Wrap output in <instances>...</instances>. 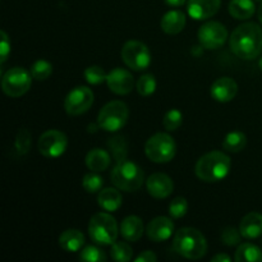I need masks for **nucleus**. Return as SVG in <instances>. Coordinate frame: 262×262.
I'll return each mask as SVG.
<instances>
[{
  "label": "nucleus",
  "mask_w": 262,
  "mask_h": 262,
  "mask_svg": "<svg viewBox=\"0 0 262 262\" xmlns=\"http://www.w3.org/2000/svg\"><path fill=\"white\" fill-rule=\"evenodd\" d=\"M59 245L66 252H78L84 245V235L78 229H68L59 237Z\"/></svg>",
  "instance_id": "4be33fe9"
},
{
  "label": "nucleus",
  "mask_w": 262,
  "mask_h": 262,
  "mask_svg": "<svg viewBox=\"0 0 262 262\" xmlns=\"http://www.w3.org/2000/svg\"><path fill=\"white\" fill-rule=\"evenodd\" d=\"M146 156L151 161L158 164L169 163L174 159L177 152L176 141L170 135L164 132L155 133L151 136L145 145Z\"/></svg>",
  "instance_id": "0eeeda50"
},
{
  "label": "nucleus",
  "mask_w": 262,
  "mask_h": 262,
  "mask_svg": "<svg viewBox=\"0 0 262 262\" xmlns=\"http://www.w3.org/2000/svg\"><path fill=\"white\" fill-rule=\"evenodd\" d=\"M256 2H261L262 3V0H256Z\"/></svg>",
  "instance_id": "c03bdc74"
},
{
  "label": "nucleus",
  "mask_w": 262,
  "mask_h": 262,
  "mask_svg": "<svg viewBox=\"0 0 262 262\" xmlns=\"http://www.w3.org/2000/svg\"><path fill=\"white\" fill-rule=\"evenodd\" d=\"M241 238H242V234H241L239 230H237L235 228H232V227L225 228L222 233L223 243L227 246H229V247L239 245Z\"/></svg>",
  "instance_id": "e433bc0d"
},
{
  "label": "nucleus",
  "mask_w": 262,
  "mask_h": 262,
  "mask_svg": "<svg viewBox=\"0 0 262 262\" xmlns=\"http://www.w3.org/2000/svg\"><path fill=\"white\" fill-rule=\"evenodd\" d=\"M147 237L152 242L160 243L164 241H168L174 233V223L171 222L170 217L158 216L148 223L146 228Z\"/></svg>",
  "instance_id": "dca6fc26"
},
{
  "label": "nucleus",
  "mask_w": 262,
  "mask_h": 262,
  "mask_svg": "<svg viewBox=\"0 0 262 262\" xmlns=\"http://www.w3.org/2000/svg\"><path fill=\"white\" fill-rule=\"evenodd\" d=\"M119 230L122 237L127 242H137L142 237L143 232H145V227H143V222L141 220V217L136 216V215H130V216H127L123 220Z\"/></svg>",
  "instance_id": "6ab92c4d"
},
{
  "label": "nucleus",
  "mask_w": 262,
  "mask_h": 262,
  "mask_svg": "<svg viewBox=\"0 0 262 262\" xmlns=\"http://www.w3.org/2000/svg\"><path fill=\"white\" fill-rule=\"evenodd\" d=\"M229 46L238 58L245 60L256 59L262 53V28L253 22L238 26L230 35Z\"/></svg>",
  "instance_id": "f257e3e1"
},
{
  "label": "nucleus",
  "mask_w": 262,
  "mask_h": 262,
  "mask_svg": "<svg viewBox=\"0 0 262 262\" xmlns=\"http://www.w3.org/2000/svg\"><path fill=\"white\" fill-rule=\"evenodd\" d=\"M107 146H109V148L112 150L113 156H114L117 161L127 158L128 143L123 136H117V137L110 138L109 142H107Z\"/></svg>",
  "instance_id": "c85d7f7f"
},
{
  "label": "nucleus",
  "mask_w": 262,
  "mask_h": 262,
  "mask_svg": "<svg viewBox=\"0 0 262 262\" xmlns=\"http://www.w3.org/2000/svg\"><path fill=\"white\" fill-rule=\"evenodd\" d=\"M156 79L152 74H143L136 82V89L141 96H150L156 91Z\"/></svg>",
  "instance_id": "cd10ccee"
},
{
  "label": "nucleus",
  "mask_w": 262,
  "mask_h": 262,
  "mask_svg": "<svg viewBox=\"0 0 262 262\" xmlns=\"http://www.w3.org/2000/svg\"><path fill=\"white\" fill-rule=\"evenodd\" d=\"M31 142H32V136H31L30 130L26 129V128L18 130L14 141V147L19 155H26L30 151Z\"/></svg>",
  "instance_id": "72a5a7b5"
},
{
  "label": "nucleus",
  "mask_w": 262,
  "mask_h": 262,
  "mask_svg": "<svg viewBox=\"0 0 262 262\" xmlns=\"http://www.w3.org/2000/svg\"><path fill=\"white\" fill-rule=\"evenodd\" d=\"M212 262H230L232 261V258L229 257L228 255H225V253H217V255H215L214 257L211 258Z\"/></svg>",
  "instance_id": "ea45409f"
},
{
  "label": "nucleus",
  "mask_w": 262,
  "mask_h": 262,
  "mask_svg": "<svg viewBox=\"0 0 262 262\" xmlns=\"http://www.w3.org/2000/svg\"><path fill=\"white\" fill-rule=\"evenodd\" d=\"M107 87L117 95H128L135 87V79L128 71L123 68H115L107 73Z\"/></svg>",
  "instance_id": "ddd939ff"
},
{
  "label": "nucleus",
  "mask_w": 262,
  "mask_h": 262,
  "mask_svg": "<svg viewBox=\"0 0 262 262\" xmlns=\"http://www.w3.org/2000/svg\"><path fill=\"white\" fill-rule=\"evenodd\" d=\"M110 256L117 262H128L132 258L133 250L127 242H114L112 245Z\"/></svg>",
  "instance_id": "bb28decb"
},
{
  "label": "nucleus",
  "mask_w": 262,
  "mask_h": 262,
  "mask_svg": "<svg viewBox=\"0 0 262 262\" xmlns=\"http://www.w3.org/2000/svg\"><path fill=\"white\" fill-rule=\"evenodd\" d=\"M83 76L84 79H86L90 84H94V86L101 84L102 82L106 81L107 78L106 72L99 66H91L89 67V68H86L83 72Z\"/></svg>",
  "instance_id": "f704fd0d"
},
{
  "label": "nucleus",
  "mask_w": 262,
  "mask_h": 262,
  "mask_svg": "<svg viewBox=\"0 0 262 262\" xmlns=\"http://www.w3.org/2000/svg\"><path fill=\"white\" fill-rule=\"evenodd\" d=\"M182 123H183V114L178 109H170L169 112L165 113L163 118L164 128L169 130V132L178 129L182 125Z\"/></svg>",
  "instance_id": "2f4dec72"
},
{
  "label": "nucleus",
  "mask_w": 262,
  "mask_h": 262,
  "mask_svg": "<svg viewBox=\"0 0 262 262\" xmlns=\"http://www.w3.org/2000/svg\"><path fill=\"white\" fill-rule=\"evenodd\" d=\"M136 262H156L158 261V256L152 252V251H143L141 252L137 257L135 258Z\"/></svg>",
  "instance_id": "58836bf2"
},
{
  "label": "nucleus",
  "mask_w": 262,
  "mask_h": 262,
  "mask_svg": "<svg viewBox=\"0 0 262 262\" xmlns=\"http://www.w3.org/2000/svg\"><path fill=\"white\" fill-rule=\"evenodd\" d=\"M122 59L128 68L133 71H143L151 64V53L147 45L141 41L129 40L123 45Z\"/></svg>",
  "instance_id": "1a4fd4ad"
},
{
  "label": "nucleus",
  "mask_w": 262,
  "mask_h": 262,
  "mask_svg": "<svg viewBox=\"0 0 262 262\" xmlns=\"http://www.w3.org/2000/svg\"><path fill=\"white\" fill-rule=\"evenodd\" d=\"M257 17H258V20H260L261 25H262V3H261L260 7H258V10H257Z\"/></svg>",
  "instance_id": "79ce46f5"
},
{
  "label": "nucleus",
  "mask_w": 262,
  "mask_h": 262,
  "mask_svg": "<svg viewBox=\"0 0 262 262\" xmlns=\"http://www.w3.org/2000/svg\"><path fill=\"white\" fill-rule=\"evenodd\" d=\"M146 188L154 199L164 200L173 193L174 183L165 173H154L146 181Z\"/></svg>",
  "instance_id": "4468645a"
},
{
  "label": "nucleus",
  "mask_w": 262,
  "mask_h": 262,
  "mask_svg": "<svg viewBox=\"0 0 262 262\" xmlns=\"http://www.w3.org/2000/svg\"><path fill=\"white\" fill-rule=\"evenodd\" d=\"M30 72L35 79H37V81H45L53 73V66L48 60L40 59V60H36L32 64Z\"/></svg>",
  "instance_id": "c756f323"
},
{
  "label": "nucleus",
  "mask_w": 262,
  "mask_h": 262,
  "mask_svg": "<svg viewBox=\"0 0 262 262\" xmlns=\"http://www.w3.org/2000/svg\"><path fill=\"white\" fill-rule=\"evenodd\" d=\"M82 186H83L86 192L95 193V192H99L102 189L104 179L101 178V176H99L97 171H91V173H87L83 177V179H82Z\"/></svg>",
  "instance_id": "7c9ffc66"
},
{
  "label": "nucleus",
  "mask_w": 262,
  "mask_h": 262,
  "mask_svg": "<svg viewBox=\"0 0 262 262\" xmlns=\"http://www.w3.org/2000/svg\"><path fill=\"white\" fill-rule=\"evenodd\" d=\"M230 168L232 161L227 154L222 151H211L199 159L194 166V173L201 181L214 183L227 178Z\"/></svg>",
  "instance_id": "f03ea898"
},
{
  "label": "nucleus",
  "mask_w": 262,
  "mask_h": 262,
  "mask_svg": "<svg viewBox=\"0 0 262 262\" xmlns=\"http://www.w3.org/2000/svg\"><path fill=\"white\" fill-rule=\"evenodd\" d=\"M118 223L109 212H97L91 217L89 224L90 238L96 245L110 246L117 242L119 234Z\"/></svg>",
  "instance_id": "39448f33"
},
{
  "label": "nucleus",
  "mask_w": 262,
  "mask_h": 262,
  "mask_svg": "<svg viewBox=\"0 0 262 262\" xmlns=\"http://www.w3.org/2000/svg\"><path fill=\"white\" fill-rule=\"evenodd\" d=\"M186 14L181 10H170L161 18V30L168 35H177L186 27Z\"/></svg>",
  "instance_id": "412c9836"
},
{
  "label": "nucleus",
  "mask_w": 262,
  "mask_h": 262,
  "mask_svg": "<svg viewBox=\"0 0 262 262\" xmlns=\"http://www.w3.org/2000/svg\"><path fill=\"white\" fill-rule=\"evenodd\" d=\"M94 104V92L86 86H78L72 90L64 100V109L71 117H78L89 112Z\"/></svg>",
  "instance_id": "9b49d317"
},
{
  "label": "nucleus",
  "mask_w": 262,
  "mask_h": 262,
  "mask_svg": "<svg viewBox=\"0 0 262 262\" xmlns=\"http://www.w3.org/2000/svg\"><path fill=\"white\" fill-rule=\"evenodd\" d=\"M97 204L104 211L114 212L120 209L123 204V196L119 192V188H105L99 192Z\"/></svg>",
  "instance_id": "aec40b11"
},
{
  "label": "nucleus",
  "mask_w": 262,
  "mask_h": 262,
  "mask_svg": "<svg viewBox=\"0 0 262 262\" xmlns=\"http://www.w3.org/2000/svg\"><path fill=\"white\" fill-rule=\"evenodd\" d=\"M222 0H188L187 12L196 20H205L214 17L220 9Z\"/></svg>",
  "instance_id": "2eb2a0df"
},
{
  "label": "nucleus",
  "mask_w": 262,
  "mask_h": 262,
  "mask_svg": "<svg viewBox=\"0 0 262 262\" xmlns=\"http://www.w3.org/2000/svg\"><path fill=\"white\" fill-rule=\"evenodd\" d=\"M228 9L235 19H248L256 12L253 0H230Z\"/></svg>",
  "instance_id": "b1692460"
},
{
  "label": "nucleus",
  "mask_w": 262,
  "mask_h": 262,
  "mask_svg": "<svg viewBox=\"0 0 262 262\" xmlns=\"http://www.w3.org/2000/svg\"><path fill=\"white\" fill-rule=\"evenodd\" d=\"M129 117V110L125 102L114 100L107 102L99 112L97 125L106 132H118L127 123Z\"/></svg>",
  "instance_id": "423d86ee"
},
{
  "label": "nucleus",
  "mask_w": 262,
  "mask_h": 262,
  "mask_svg": "<svg viewBox=\"0 0 262 262\" xmlns=\"http://www.w3.org/2000/svg\"><path fill=\"white\" fill-rule=\"evenodd\" d=\"M79 260L86 262H105L107 257L104 251L96 246H86L79 253Z\"/></svg>",
  "instance_id": "473e14b6"
},
{
  "label": "nucleus",
  "mask_w": 262,
  "mask_h": 262,
  "mask_svg": "<svg viewBox=\"0 0 262 262\" xmlns=\"http://www.w3.org/2000/svg\"><path fill=\"white\" fill-rule=\"evenodd\" d=\"M32 74L22 67H14L5 72L2 78V89L7 96L20 97L27 94L32 84Z\"/></svg>",
  "instance_id": "6e6552de"
},
{
  "label": "nucleus",
  "mask_w": 262,
  "mask_h": 262,
  "mask_svg": "<svg viewBox=\"0 0 262 262\" xmlns=\"http://www.w3.org/2000/svg\"><path fill=\"white\" fill-rule=\"evenodd\" d=\"M258 67H260V69H261V71H262V56H261L260 61H258Z\"/></svg>",
  "instance_id": "37998d69"
},
{
  "label": "nucleus",
  "mask_w": 262,
  "mask_h": 262,
  "mask_svg": "<svg viewBox=\"0 0 262 262\" xmlns=\"http://www.w3.org/2000/svg\"><path fill=\"white\" fill-rule=\"evenodd\" d=\"M247 145V136L241 130H233L225 136L223 141V148L229 152H239Z\"/></svg>",
  "instance_id": "a878e982"
},
{
  "label": "nucleus",
  "mask_w": 262,
  "mask_h": 262,
  "mask_svg": "<svg viewBox=\"0 0 262 262\" xmlns=\"http://www.w3.org/2000/svg\"><path fill=\"white\" fill-rule=\"evenodd\" d=\"M0 36H2V42H0V61H2V64H4L10 53V41L5 31H2Z\"/></svg>",
  "instance_id": "4c0bfd02"
},
{
  "label": "nucleus",
  "mask_w": 262,
  "mask_h": 262,
  "mask_svg": "<svg viewBox=\"0 0 262 262\" xmlns=\"http://www.w3.org/2000/svg\"><path fill=\"white\" fill-rule=\"evenodd\" d=\"M145 179L142 169L127 158L117 161L112 171V182L117 188L124 192H136L141 188Z\"/></svg>",
  "instance_id": "20e7f679"
},
{
  "label": "nucleus",
  "mask_w": 262,
  "mask_h": 262,
  "mask_svg": "<svg viewBox=\"0 0 262 262\" xmlns=\"http://www.w3.org/2000/svg\"><path fill=\"white\" fill-rule=\"evenodd\" d=\"M228 40V31L224 25L216 20H210L202 25L199 30V41L202 48L216 50Z\"/></svg>",
  "instance_id": "f8f14e48"
},
{
  "label": "nucleus",
  "mask_w": 262,
  "mask_h": 262,
  "mask_svg": "<svg viewBox=\"0 0 262 262\" xmlns=\"http://www.w3.org/2000/svg\"><path fill=\"white\" fill-rule=\"evenodd\" d=\"M239 232L243 238L256 239L262 234V214L260 212H248L241 220Z\"/></svg>",
  "instance_id": "a211bd4d"
},
{
  "label": "nucleus",
  "mask_w": 262,
  "mask_h": 262,
  "mask_svg": "<svg viewBox=\"0 0 262 262\" xmlns=\"http://www.w3.org/2000/svg\"><path fill=\"white\" fill-rule=\"evenodd\" d=\"M234 260L237 262H261L262 251L253 243H242L235 251Z\"/></svg>",
  "instance_id": "393cba45"
},
{
  "label": "nucleus",
  "mask_w": 262,
  "mask_h": 262,
  "mask_svg": "<svg viewBox=\"0 0 262 262\" xmlns=\"http://www.w3.org/2000/svg\"><path fill=\"white\" fill-rule=\"evenodd\" d=\"M84 161H86V165L90 170L100 173V171H104L109 168L112 158H110L109 152L102 150V148H92L86 155Z\"/></svg>",
  "instance_id": "5701e85b"
},
{
  "label": "nucleus",
  "mask_w": 262,
  "mask_h": 262,
  "mask_svg": "<svg viewBox=\"0 0 262 262\" xmlns=\"http://www.w3.org/2000/svg\"><path fill=\"white\" fill-rule=\"evenodd\" d=\"M164 2L170 7H182V5H184L186 0H164Z\"/></svg>",
  "instance_id": "a19ab883"
},
{
  "label": "nucleus",
  "mask_w": 262,
  "mask_h": 262,
  "mask_svg": "<svg viewBox=\"0 0 262 262\" xmlns=\"http://www.w3.org/2000/svg\"><path fill=\"white\" fill-rule=\"evenodd\" d=\"M173 247L179 256L188 260H200L207 252L205 235L194 228H182L176 233Z\"/></svg>",
  "instance_id": "7ed1b4c3"
},
{
  "label": "nucleus",
  "mask_w": 262,
  "mask_h": 262,
  "mask_svg": "<svg viewBox=\"0 0 262 262\" xmlns=\"http://www.w3.org/2000/svg\"><path fill=\"white\" fill-rule=\"evenodd\" d=\"M188 211V202L184 197H176L169 205V215L173 219H181Z\"/></svg>",
  "instance_id": "c9c22d12"
},
{
  "label": "nucleus",
  "mask_w": 262,
  "mask_h": 262,
  "mask_svg": "<svg viewBox=\"0 0 262 262\" xmlns=\"http://www.w3.org/2000/svg\"><path fill=\"white\" fill-rule=\"evenodd\" d=\"M68 147V138L66 133L58 129H50L43 132L38 138L37 148L45 158L55 159L63 155Z\"/></svg>",
  "instance_id": "9d476101"
},
{
  "label": "nucleus",
  "mask_w": 262,
  "mask_h": 262,
  "mask_svg": "<svg viewBox=\"0 0 262 262\" xmlns=\"http://www.w3.org/2000/svg\"><path fill=\"white\" fill-rule=\"evenodd\" d=\"M238 92V83L230 77H222L211 86V97L219 102H229Z\"/></svg>",
  "instance_id": "f3484780"
}]
</instances>
